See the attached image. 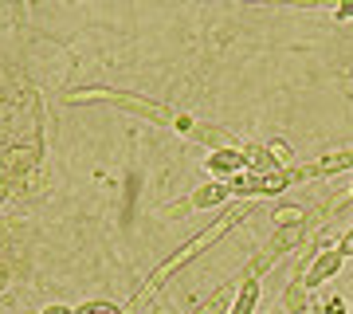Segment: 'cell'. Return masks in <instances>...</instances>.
<instances>
[{
    "label": "cell",
    "mask_w": 353,
    "mask_h": 314,
    "mask_svg": "<svg viewBox=\"0 0 353 314\" xmlns=\"http://www.w3.org/2000/svg\"><path fill=\"white\" fill-rule=\"evenodd\" d=\"M208 169L220 177H232V173H240L243 165H248V157H243V150H236V146H228V150H212V157H208Z\"/></svg>",
    "instance_id": "cell-2"
},
{
    "label": "cell",
    "mask_w": 353,
    "mask_h": 314,
    "mask_svg": "<svg viewBox=\"0 0 353 314\" xmlns=\"http://www.w3.org/2000/svg\"><path fill=\"white\" fill-rule=\"evenodd\" d=\"M189 134L196 141H204V146H212V150H228V146H232V138H228L220 126H192Z\"/></svg>",
    "instance_id": "cell-5"
},
{
    "label": "cell",
    "mask_w": 353,
    "mask_h": 314,
    "mask_svg": "<svg viewBox=\"0 0 353 314\" xmlns=\"http://www.w3.org/2000/svg\"><path fill=\"white\" fill-rule=\"evenodd\" d=\"M338 248H341V251H345V255H350V251H353V228H350V232H345V239H341Z\"/></svg>",
    "instance_id": "cell-13"
},
{
    "label": "cell",
    "mask_w": 353,
    "mask_h": 314,
    "mask_svg": "<svg viewBox=\"0 0 353 314\" xmlns=\"http://www.w3.org/2000/svg\"><path fill=\"white\" fill-rule=\"evenodd\" d=\"M267 150L275 153V161H279V165L287 161V153H290V150H287V146H283V141H271V146H267Z\"/></svg>",
    "instance_id": "cell-11"
},
{
    "label": "cell",
    "mask_w": 353,
    "mask_h": 314,
    "mask_svg": "<svg viewBox=\"0 0 353 314\" xmlns=\"http://www.w3.org/2000/svg\"><path fill=\"white\" fill-rule=\"evenodd\" d=\"M334 16L338 20H353V0H341L338 8H334Z\"/></svg>",
    "instance_id": "cell-10"
},
{
    "label": "cell",
    "mask_w": 353,
    "mask_h": 314,
    "mask_svg": "<svg viewBox=\"0 0 353 314\" xmlns=\"http://www.w3.org/2000/svg\"><path fill=\"white\" fill-rule=\"evenodd\" d=\"M43 314H75V311H71V306H63V302H51Z\"/></svg>",
    "instance_id": "cell-12"
},
{
    "label": "cell",
    "mask_w": 353,
    "mask_h": 314,
    "mask_svg": "<svg viewBox=\"0 0 353 314\" xmlns=\"http://www.w3.org/2000/svg\"><path fill=\"white\" fill-rule=\"evenodd\" d=\"M243 157H248V169H252L255 177H267V173H279V169H283V165L271 157V150H259V146L243 150Z\"/></svg>",
    "instance_id": "cell-4"
},
{
    "label": "cell",
    "mask_w": 353,
    "mask_h": 314,
    "mask_svg": "<svg viewBox=\"0 0 353 314\" xmlns=\"http://www.w3.org/2000/svg\"><path fill=\"white\" fill-rule=\"evenodd\" d=\"M228 181H216V185H204L192 193V208H216V204H224L228 201Z\"/></svg>",
    "instance_id": "cell-3"
},
{
    "label": "cell",
    "mask_w": 353,
    "mask_h": 314,
    "mask_svg": "<svg viewBox=\"0 0 353 314\" xmlns=\"http://www.w3.org/2000/svg\"><path fill=\"white\" fill-rule=\"evenodd\" d=\"M341 259H345V251L334 248V251H322L314 264H310V271H306V287H318V283H326V279H334L341 271Z\"/></svg>",
    "instance_id": "cell-1"
},
{
    "label": "cell",
    "mask_w": 353,
    "mask_h": 314,
    "mask_svg": "<svg viewBox=\"0 0 353 314\" xmlns=\"http://www.w3.org/2000/svg\"><path fill=\"white\" fill-rule=\"evenodd\" d=\"M290 4H318V0H290Z\"/></svg>",
    "instance_id": "cell-15"
},
{
    "label": "cell",
    "mask_w": 353,
    "mask_h": 314,
    "mask_svg": "<svg viewBox=\"0 0 353 314\" xmlns=\"http://www.w3.org/2000/svg\"><path fill=\"white\" fill-rule=\"evenodd\" d=\"M228 188H232V193H240V197H252V193H259V177H228Z\"/></svg>",
    "instance_id": "cell-7"
},
{
    "label": "cell",
    "mask_w": 353,
    "mask_h": 314,
    "mask_svg": "<svg viewBox=\"0 0 353 314\" xmlns=\"http://www.w3.org/2000/svg\"><path fill=\"white\" fill-rule=\"evenodd\" d=\"M255 302H259V279H252V283H243V287H240L232 314H252V311H255Z\"/></svg>",
    "instance_id": "cell-6"
},
{
    "label": "cell",
    "mask_w": 353,
    "mask_h": 314,
    "mask_svg": "<svg viewBox=\"0 0 353 314\" xmlns=\"http://www.w3.org/2000/svg\"><path fill=\"white\" fill-rule=\"evenodd\" d=\"M303 287H306V283H294V287H287V295H283V299H287V306H290L294 314H299V311L306 306V299H303Z\"/></svg>",
    "instance_id": "cell-8"
},
{
    "label": "cell",
    "mask_w": 353,
    "mask_h": 314,
    "mask_svg": "<svg viewBox=\"0 0 353 314\" xmlns=\"http://www.w3.org/2000/svg\"><path fill=\"white\" fill-rule=\"evenodd\" d=\"M75 314H118V306L114 302H83Z\"/></svg>",
    "instance_id": "cell-9"
},
{
    "label": "cell",
    "mask_w": 353,
    "mask_h": 314,
    "mask_svg": "<svg viewBox=\"0 0 353 314\" xmlns=\"http://www.w3.org/2000/svg\"><path fill=\"white\" fill-rule=\"evenodd\" d=\"M8 283V267H4V259H0V287Z\"/></svg>",
    "instance_id": "cell-14"
}]
</instances>
